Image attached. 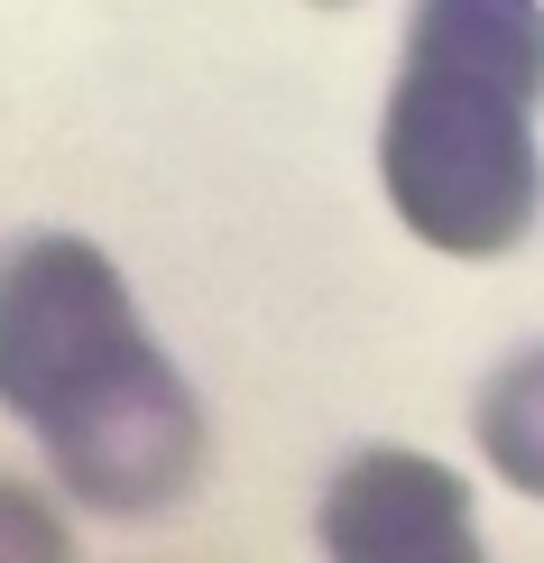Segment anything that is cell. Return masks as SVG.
Wrapping results in <instances>:
<instances>
[{
    "instance_id": "5",
    "label": "cell",
    "mask_w": 544,
    "mask_h": 563,
    "mask_svg": "<svg viewBox=\"0 0 544 563\" xmlns=\"http://www.w3.org/2000/svg\"><path fill=\"white\" fill-rule=\"evenodd\" d=\"M0 563H75L65 518L37 499V489H19V481H0Z\"/></svg>"
},
{
    "instance_id": "2",
    "label": "cell",
    "mask_w": 544,
    "mask_h": 563,
    "mask_svg": "<svg viewBox=\"0 0 544 563\" xmlns=\"http://www.w3.org/2000/svg\"><path fill=\"white\" fill-rule=\"evenodd\" d=\"M544 10L535 0H415L407 65L378 130V176L415 241L489 260L535 231L544 157Z\"/></svg>"
},
{
    "instance_id": "4",
    "label": "cell",
    "mask_w": 544,
    "mask_h": 563,
    "mask_svg": "<svg viewBox=\"0 0 544 563\" xmlns=\"http://www.w3.org/2000/svg\"><path fill=\"white\" fill-rule=\"evenodd\" d=\"M470 426H480L489 472L508 489H526V499H544V342L517 351L499 379L480 388V416H470Z\"/></svg>"
},
{
    "instance_id": "1",
    "label": "cell",
    "mask_w": 544,
    "mask_h": 563,
    "mask_svg": "<svg viewBox=\"0 0 544 563\" xmlns=\"http://www.w3.org/2000/svg\"><path fill=\"white\" fill-rule=\"evenodd\" d=\"M0 407L102 518H157L203 472V407L148 342L121 268L75 231L0 250Z\"/></svg>"
},
{
    "instance_id": "3",
    "label": "cell",
    "mask_w": 544,
    "mask_h": 563,
    "mask_svg": "<svg viewBox=\"0 0 544 563\" xmlns=\"http://www.w3.org/2000/svg\"><path fill=\"white\" fill-rule=\"evenodd\" d=\"M323 563H489L470 489L434 453H360L323 489Z\"/></svg>"
}]
</instances>
